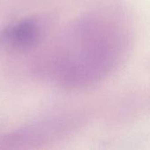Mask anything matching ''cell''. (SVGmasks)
I'll list each match as a JSON object with an SVG mask.
<instances>
[{"label":"cell","instance_id":"6da1fadb","mask_svg":"<svg viewBox=\"0 0 150 150\" xmlns=\"http://www.w3.org/2000/svg\"><path fill=\"white\" fill-rule=\"evenodd\" d=\"M41 34L40 25L34 20H23L4 32L3 41L11 48L25 49L34 45Z\"/></svg>","mask_w":150,"mask_h":150}]
</instances>
